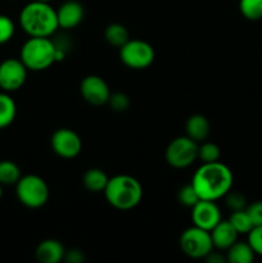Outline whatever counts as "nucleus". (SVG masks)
<instances>
[{"label":"nucleus","instance_id":"39448f33","mask_svg":"<svg viewBox=\"0 0 262 263\" xmlns=\"http://www.w3.org/2000/svg\"><path fill=\"white\" fill-rule=\"evenodd\" d=\"M15 195L21 204L36 210L46 204L49 199V186L45 180L38 175H26L15 184Z\"/></svg>","mask_w":262,"mask_h":263},{"label":"nucleus","instance_id":"ddd939ff","mask_svg":"<svg viewBox=\"0 0 262 263\" xmlns=\"http://www.w3.org/2000/svg\"><path fill=\"white\" fill-rule=\"evenodd\" d=\"M57 17H58L59 28L72 30V28L77 27L82 22V20H84V7L81 5V3L76 2V0L64 2L57 9Z\"/></svg>","mask_w":262,"mask_h":263},{"label":"nucleus","instance_id":"aec40b11","mask_svg":"<svg viewBox=\"0 0 262 263\" xmlns=\"http://www.w3.org/2000/svg\"><path fill=\"white\" fill-rule=\"evenodd\" d=\"M104 37L109 45L115 46V48H121L125 45L128 40H130V35H128L127 28L121 23H110L107 26L104 31Z\"/></svg>","mask_w":262,"mask_h":263},{"label":"nucleus","instance_id":"2eb2a0df","mask_svg":"<svg viewBox=\"0 0 262 263\" xmlns=\"http://www.w3.org/2000/svg\"><path fill=\"white\" fill-rule=\"evenodd\" d=\"M66 249L55 239H45L36 247L35 256L40 263H59L64 259Z\"/></svg>","mask_w":262,"mask_h":263},{"label":"nucleus","instance_id":"6e6552de","mask_svg":"<svg viewBox=\"0 0 262 263\" xmlns=\"http://www.w3.org/2000/svg\"><path fill=\"white\" fill-rule=\"evenodd\" d=\"M198 159V143L189 136H179L169 144L166 161L174 168H186Z\"/></svg>","mask_w":262,"mask_h":263},{"label":"nucleus","instance_id":"0eeeda50","mask_svg":"<svg viewBox=\"0 0 262 263\" xmlns=\"http://www.w3.org/2000/svg\"><path fill=\"white\" fill-rule=\"evenodd\" d=\"M121 62L131 69H145L156 58L153 46L144 40L130 39L120 48Z\"/></svg>","mask_w":262,"mask_h":263},{"label":"nucleus","instance_id":"cd10ccee","mask_svg":"<svg viewBox=\"0 0 262 263\" xmlns=\"http://www.w3.org/2000/svg\"><path fill=\"white\" fill-rule=\"evenodd\" d=\"M226 197V205H228L229 210H231V212L234 211H240L246 210L247 208V199L241 193L239 192H229Z\"/></svg>","mask_w":262,"mask_h":263},{"label":"nucleus","instance_id":"f8f14e48","mask_svg":"<svg viewBox=\"0 0 262 263\" xmlns=\"http://www.w3.org/2000/svg\"><path fill=\"white\" fill-rule=\"evenodd\" d=\"M193 225L211 231L221 221V211L213 200L200 199L192 208Z\"/></svg>","mask_w":262,"mask_h":263},{"label":"nucleus","instance_id":"dca6fc26","mask_svg":"<svg viewBox=\"0 0 262 263\" xmlns=\"http://www.w3.org/2000/svg\"><path fill=\"white\" fill-rule=\"evenodd\" d=\"M210 122L203 115H193L185 123L186 136L197 141L198 144L204 141L210 135Z\"/></svg>","mask_w":262,"mask_h":263},{"label":"nucleus","instance_id":"412c9836","mask_svg":"<svg viewBox=\"0 0 262 263\" xmlns=\"http://www.w3.org/2000/svg\"><path fill=\"white\" fill-rule=\"evenodd\" d=\"M22 177L21 175V168L17 163L13 161H0V184L3 186L5 185H15L18 180Z\"/></svg>","mask_w":262,"mask_h":263},{"label":"nucleus","instance_id":"c85d7f7f","mask_svg":"<svg viewBox=\"0 0 262 263\" xmlns=\"http://www.w3.org/2000/svg\"><path fill=\"white\" fill-rule=\"evenodd\" d=\"M247 235H248V240L247 241L252 247L256 256L262 257V225L254 226Z\"/></svg>","mask_w":262,"mask_h":263},{"label":"nucleus","instance_id":"393cba45","mask_svg":"<svg viewBox=\"0 0 262 263\" xmlns=\"http://www.w3.org/2000/svg\"><path fill=\"white\" fill-rule=\"evenodd\" d=\"M177 200H179L180 204H182L184 207L193 208L198 202L200 200L199 195L195 192V189L193 187L192 184L185 185L177 193Z\"/></svg>","mask_w":262,"mask_h":263},{"label":"nucleus","instance_id":"72a5a7b5","mask_svg":"<svg viewBox=\"0 0 262 263\" xmlns=\"http://www.w3.org/2000/svg\"><path fill=\"white\" fill-rule=\"evenodd\" d=\"M39 2H46V3H50L51 0H39Z\"/></svg>","mask_w":262,"mask_h":263},{"label":"nucleus","instance_id":"c756f323","mask_svg":"<svg viewBox=\"0 0 262 263\" xmlns=\"http://www.w3.org/2000/svg\"><path fill=\"white\" fill-rule=\"evenodd\" d=\"M246 211L248 212L249 217L253 222V226L262 225V200L251 203L249 205H247Z\"/></svg>","mask_w":262,"mask_h":263},{"label":"nucleus","instance_id":"7c9ffc66","mask_svg":"<svg viewBox=\"0 0 262 263\" xmlns=\"http://www.w3.org/2000/svg\"><path fill=\"white\" fill-rule=\"evenodd\" d=\"M64 259H67L69 263H81L84 262V254L79 249H71V251H66Z\"/></svg>","mask_w":262,"mask_h":263},{"label":"nucleus","instance_id":"4be33fe9","mask_svg":"<svg viewBox=\"0 0 262 263\" xmlns=\"http://www.w3.org/2000/svg\"><path fill=\"white\" fill-rule=\"evenodd\" d=\"M239 10L246 20H262V0H239Z\"/></svg>","mask_w":262,"mask_h":263},{"label":"nucleus","instance_id":"f03ea898","mask_svg":"<svg viewBox=\"0 0 262 263\" xmlns=\"http://www.w3.org/2000/svg\"><path fill=\"white\" fill-rule=\"evenodd\" d=\"M20 25L30 37H50L59 28L57 10L46 2L28 3L20 13Z\"/></svg>","mask_w":262,"mask_h":263},{"label":"nucleus","instance_id":"b1692460","mask_svg":"<svg viewBox=\"0 0 262 263\" xmlns=\"http://www.w3.org/2000/svg\"><path fill=\"white\" fill-rule=\"evenodd\" d=\"M221 152L220 148L215 143L211 141H202L198 144V159L202 161V163H212L220 159Z\"/></svg>","mask_w":262,"mask_h":263},{"label":"nucleus","instance_id":"9d476101","mask_svg":"<svg viewBox=\"0 0 262 263\" xmlns=\"http://www.w3.org/2000/svg\"><path fill=\"white\" fill-rule=\"evenodd\" d=\"M50 145L57 156L64 159L76 158L82 149V141L79 134L71 128H58L50 139Z\"/></svg>","mask_w":262,"mask_h":263},{"label":"nucleus","instance_id":"f257e3e1","mask_svg":"<svg viewBox=\"0 0 262 263\" xmlns=\"http://www.w3.org/2000/svg\"><path fill=\"white\" fill-rule=\"evenodd\" d=\"M234 176L231 170L220 161L202 163L195 171L190 184L198 193L200 199L216 200L225 197L233 187Z\"/></svg>","mask_w":262,"mask_h":263},{"label":"nucleus","instance_id":"a211bd4d","mask_svg":"<svg viewBox=\"0 0 262 263\" xmlns=\"http://www.w3.org/2000/svg\"><path fill=\"white\" fill-rule=\"evenodd\" d=\"M256 253L253 252L248 241L236 240L226 253V261L230 263H252Z\"/></svg>","mask_w":262,"mask_h":263},{"label":"nucleus","instance_id":"2f4dec72","mask_svg":"<svg viewBox=\"0 0 262 263\" xmlns=\"http://www.w3.org/2000/svg\"><path fill=\"white\" fill-rule=\"evenodd\" d=\"M205 259L211 263H223L226 261L225 257L221 256L220 253H217V252H213V251L211 252L207 257H205Z\"/></svg>","mask_w":262,"mask_h":263},{"label":"nucleus","instance_id":"20e7f679","mask_svg":"<svg viewBox=\"0 0 262 263\" xmlns=\"http://www.w3.org/2000/svg\"><path fill=\"white\" fill-rule=\"evenodd\" d=\"M61 57V51L49 37H30L21 48L20 59L28 71H45Z\"/></svg>","mask_w":262,"mask_h":263},{"label":"nucleus","instance_id":"7ed1b4c3","mask_svg":"<svg viewBox=\"0 0 262 263\" xmlns=\"http://www.w3.org/2000/svg\"><path fill=\"white\" fill-rule=\"evenodd\" d=\"M104 195L113 208L128 211L135 208L143 199V186L139 180L130 175H116L108 181Z\"/></svg>","mask_w":262,"mask_h":263},{"label":"nucleus","instance_id":"a878e982","mask_svg":"<svg viewBox=\"0 0 262 263\" xmlns=\"http://www.w3.org/2000/svg\"><path fill=\"white\" fill-rule=\"evenodd\" d=\"M107 104L115 112H125L130 107V98L125 92H110V97L108 99Z\"/></svg>","mask_w":262,"mask_h":263},{"label":"nucleus","instance_id":"1a4fd4ad","mask_svg":"<svg viewBox=\"0 0 262 263\" xmlns=\"http://www.w3.org/2000/svg\"><path fill=\"white\" fill-rule=\"evenodd\" d=\"M27 67L21 59L8 58L0 63V89L5 92L20 90L27 80Z\"/></svg>","mask_w":262,"mask_h":263},{"label":"nucleus","instance_id":"bb28decb","mask_svg":"<svg viewBox=\"0 0 262 263\" xmlns=\"http://www.w3.org/2000/svg\"><path fill=\"white\" fill-rule=\"evenodd\" d=\"M14 31V22L8 15L0 14V45L12 40Z\"/></svg>","mask_w":262,"mask_h":263},{"label":"nucleus","instance_id":"5701e85b","mask_svg":"<svg viewBox=\"0 0 262 263\" xmlns=\"http://www.w3.org/2000/svg\"><path fill=\"white\" fill-rule=\"evenodd\" d=\"M229 221H230L231 225L234 226V229L238 231V234H248L249 231L254 228L253 222H252L251 217H249L248 212H247L246 210L234 211V212H231Z\"/></svg>","mask_w":262,"mask_h":263},{"label":"nucleus","instance_id":"9b49d317","mask_svg":"<svg viewBox=\"0 0 262 263\" xmlns=\"http://www.w3.org/2000/svg\"><path fill=\"white\" fill-rule=\"evenodd\" d=\"M80 92L85 102L95 107L107 104L110 97V89L108 84L97 74H89L82 79L80 84Z\"/></svg>","mask_w":262,"mask_h":263},{"label":"nucleus","instance_id":"6ab92c4d","mask_svg":"<svg viewBox=\"0 0 262 263\" xmlns=\"http://www.w3.org/2000/svg\"><path fill=\"white\" fill-rule=\"evenodd\" d=\"M17 116V105L9 92H0V130L13 123Z\"/></svg>","mask_w":262,"mask_h":263},{"label":"nucleus","instance_id":"4468645a","mask_svg":"<svg viewBox=\"0 0 262 263\" xmlns=\"http://www.w3.org/2000/svg\"><path fill=\"white\" fill-rule=\"evenodd\" d=\"M212 236L213 247L220 251H228L236 240H238V231L234 229L229 220H221L212 230L210 231Z\"/></svg>","mask_w":262,"mask_h":263},{"label":"nucleus","instance_id":"f3484780","mask_svg":"<svg viewBox=\"0 0 262 263\" xmlns=\"http://www.w3.org/2000/svg\"><path fill=\"white\" fill-rule=\"evenodd\" d=\"M109 177L103 170L89 168L82 177V185L90 193H104Z\"/></svg>","mask_w":262,"mask_h":263},{"label":"nucleus","instance_id":"473e14b6","mask_svg":"<svg viewBox=\"0 0 262 263\" xmlns=\"http://www.w3.org/2000/svg\"><path fill=\"white\" fill-rule=\"evenodd\" d=\"M2 197H3V185L0 184V200H2Z\"/></svg>","mask_w":262,"mask_h":263},{"label":"nucleus","instance_id":"423d86ee","mask_svg":"<svg viewBox=\"0 0 262 263\" xmlns=\"http://www.w3.org/2000/svg\"><path fill=\"white\" fill-rule=\"evenodd\" d=\"M179 243L182 253L194 259L205 258L215 248L210 231L194 225L182 231Z\"/></svg>","mask_w":262,"mask_h":263}]
</instances>
